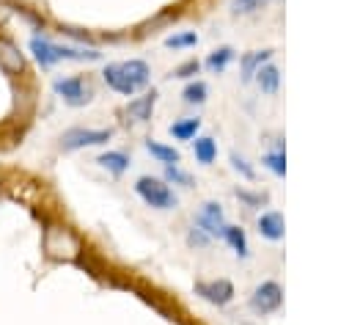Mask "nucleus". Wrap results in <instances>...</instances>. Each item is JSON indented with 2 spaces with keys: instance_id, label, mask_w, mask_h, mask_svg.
<instances>
[{
  "instance_id": "20e7f679",
  "label": "nucleus",
  "mask_w": 352,
  "mask_h": 325,
  "mask_svg": "<svg viewBox=\"0 0 352 325\" xmlns=\"http://www.w3.org/2000/svg\"><path fill=\"white\" fill-rule=\"evenodd\" d=\"M135 193L154 209H173L179 204L176 193L168 187L165 179H157V176H140L135 182Z\"/></svg>"
},
{
  "instance_id": "f257e3e1",
  "label": "nucleus",
  "mask_w": 352,
  "mask_h": 325,
  "mask_svg": "<svg viewBox=\"0 0 352 325\" xmlns=\"http://www.w3.org/2000/svg\"><path fill=\"white\" fill-rule=\"evenodd\" d=\"M102 80H104L107 88H113L116 94L132 96V94H138L140 88L148 85V80H151V69H148V63L140 61V58L116 61V63H107V66L102 69Z\"/></svg>"
},
{
  "instance_id": "b1692460",
  "label": "nucleus",
  "mask_w": 352,
  "mask_h": 325,
  "mask_svg": "<svg viewBox=\"0 0 352 325\" xmlns=\"http://www.w3.org/2000/svg\"><path fill=\"white\" fill-rule=\"evenodd\" d=\"M264 165H267V168H272L278 176H283V174H286V160H283V151H272V154H267V157H264Z\"/></svg>"
},
{
  "instance_id": "6ab92c4d",
  "label": "nucleus",
  "mask_w": 352,
  "mask_h": 325,
  "mask_svg": "<svg viewBox=\"0 0 352 325\" xmlns=\"http://www.w3.org/2000/svg\"><path fill=\"white\" fill-rule=\"evenodd\" d=\"M231 58H234V50H231V47H217V50H212V52H209V58L204 61V66H206L209 72L220 74V72L231 63Z\"/></svg>"
},
{
  "instance_id": "7ed1b4c3",
  "label": "nucleus",
  "mask_w": 352,
  "mask_h": 325,
  "mask_svg": "<svg viewBox=\"0 0 352 325\" xmlns=\"http://www.w3.org/2000/svg\"><path fill=\"white\" fill-rule=\"evenodd\" d=\"M41 248L50 259L58 262H72L80 253V240L66 229V226H47L41 237Z\"/></svg>"
},
{
  "instance_id": "a878e982",
  "label": "nucleus",
  "mask_w": 352,
  "mask_h": 325,
  "mask_svg": "<svg viewBox=\"0 0 352 325\" xmlns=\"http://www.w3.org/2000/svg\"><path fill=\"white\" fill-rule=\"evenodd\" d=\"M231 168H234V171H239L245 179H253V176H256V174H253V168L248 165V160H245V157H239L236 151L231 154Z\"/></svg>"
},
{
  "instance_id": "a211bd4d",
  "label": "nucleus",
  "mask_w": 352,
  "mask_h": 325,
  "mask_svg": "<svg viewBox=\"0 0 352 325\" xmlns=\"http://www.w3.org/2000/svg\"><path fill=\"white\" fill-rule=\"evenodd\" d=\"M220 237L234 248L236 256H248V237H245V231H242L239 226H228V223H226V229H223Z\"/></svg>"
},
{
  "instance_id": "f03ea898",
  "label": "nucleus",
  "mask_w": 352,
  "mask_h": 325,
  "mask_svg": "<svg viewBox=\"0 0 352 325\" xmlns=\"http://www.w3.org/2000/svg\"><path fill=\"white\" fill-rule=\"evenodd\" d=\"M28 52L33 55V61L41 69H50L60 61H99L102 52L96 50H85V47H69V44H55L44 36H30L28 41Z\"/></svg>"
},
{
  "instance_id": "ddd939ff",
  "label": "nucleus",
  "mask_w": 352,
  "mask_h": 325,
  "mask_svg": "<svg viewBox=\"0 0 352 325\" xmlns=\"http://www.w3.org/2000/svg\"><path fill=\"white\" fill-rule=\"evenodd\" d=\"M96 162H99L104 171H110L113 176H121V174L129 168V157H126L124 151H102V154L96 157Z\"/></svg>"
},
{
  "instance_id": "cd10ccee",
  "label": "nucleus",
  "mask_w": 352,
  "mask_h": 325,
  "mask_svg": "<svg viewBox=\"0 0 352 325\" xmlns=\"http://www.w3.org/2000/svg\"><path fill=\"white\" fill-rule=\"evenodd\" d=\"M264 3H270V0H234V6H236V11H242V14H250V11H258Z\"/></svg>"
},
{
  "instance_id": "6e6552de",
  "label": "nucleus",
  "mask_w": 352,
  "mask_h": 325,
  "mask_svg": "<svg viewBox=\"0 0 352 325\" xmlns=\"http://www.w3.org/2000/svg\"><path fill=\"white\" fill-rule=\"evenodd\" d=\"M280 303H283V292H280V286L275 281H264L250 295V308L256 314H272V311L280 308Z\"/></svg>"
},
{
  "instance_id": "4468645a",
  "label": "nucleus",
  "mask_w": 352,
  "mask_h": 325,
  "mask_svg": "<svg viewBox=\"0 0 352 325\" xmlns=\"http://www.w3.org/2000/svg\"><path fill=\"white\" fill-rule=\"evenodd\" d=\"M146 151H148L151 157H157L162 165H179V160H182L179 149L165 146V143H160V140H146Z\"/></svg>"
},
{
  "instance_id": "2eb2a0df",
  "label": "nucleus",
  "mask_w": 352,
  "mask_h": 325,
  "mask_svg": "<svg viewBox=\"0 0 352 325\" xmlns=\"http://www.w3.org/2000/svg\"><path fill=\"white\" fill-rule=\"evenodd\" d=\"M192 151H195V160L201 165H212L217 160V143L212 138H192Z\"/></svg>"
},
{
  "instance_id": "39448f33",
  "label": "nucleus",
  "mask_w": 352,
  "mask_h": 325,
  "mask_svg": "<svg viewBox=\"0 0 352 325\" xmlns=\"http://www.w3.org/2000/svg\"><path fill=\"white\" fill-rule=\"evenodd\" d=\"M52 91H55V96H60L63 105H69V107H82V105H88V102L94 99V88H91V83H88L82 74L58 77V80L52 83Z\"/></svg>"
},
{
  "instance_id": "393cba45",
  "label": "nucleus",
  "mask_w": 352,
  "mask_h": 325,
  "mask_svg": "<svg viewBox=\"0 0 352 325\" xmlns=\"http://www.w3.org/2000/svg\"><path fill=\"white\" fill-rule=\"evenodd\" d=\"M209 240H212V237H209L204 229H198V226H192V229L187 231V242H190V245H195V248H204V245H209Z\"/></svg>"
},
{
  "instance_id": "0eeeda50",
  "label": "nucleus",
  "mask_w": 352,
  "mask_h": 325,
  "mask_svg": "<svg viewBox=\"0 0 352 325\" xmlns=\"http://www.w3.org/2000/svg\"><path fill=\"white\" fill-rule=\"evenodd\" d=\"M0 69L8 74V77H22L28 74V55L22 52V47L8 39V36H0Z\"/></svg>"
},
{
  "instance_id": "423d86ee",
  "label": "nucleus",
  "mask_w": 352,
  "mask_h": 325,
  "mask_svg": "<svg viewBox=\"0 0 352 325\" xmlns=\"http://www.w3.org/2000/svg\"><path fill=\"white\" fill-rule=\"evenodd\" d=\"M113 138V129H94V127H72L60 135V151H80V149H91V146H102Z\"/></svg>"
},
{
  "instance_id": "aec40b11",
  "label": "nucleus",
  "mask_w": 352,
  "mask_h": 325,
  "mask_svg": "<svg viewBox=\"0 0 352 325\" xmlns=\"http://www.w3.org/2000/svg\"><path fill=\"white\" fill-rule=\"evenodd\" d=\"M253 77H256V83H258V88H261L264 94H275L278 85H280V74H278L275 66H261Z\"/></svg>"
},
{
  "instance_id": "f8f14e48",
  "label": "nucleus",
  "mask_w": 352,
  "mask_h": 325,
  "mask_svg": "<svg viewBox=\"0 0 352 325\" xmlns=\"http://www.w3.org/2000/svg\"><path fill=\"white\" fill-rule=\"evenodd\" d=\"M258 234L267 240H280L283 237V215L280 212H264L258 218Z\"/></svg>"
},
{
  "instance_id": "412c9836",
  "label": "nucleus",
  "mask_w": 352,
  "mask_h": 325,
  "mask_svg": "<svg viewBox=\"0 0 352 325\" xmlns=\"http://www.w3.org/2000/svg\"><path fill=\"white\" fill-rule=\"evenodd\" d=\"M206 96H209V88H206L204 80H195V83L184 85V91H182V99H184L187 105H204Z\"/></svg>"
},
{
  "instance_id": "4be33fe9",
  "label": "nucleus",
  "mask_w": 352,
  "mask_h": 325,
  "mask_svg": "<svg viewBox=\"0 0 352 325\" xmlns=\"http://www.w3.org/2000/svg\"><path fill=\"white\" fill-rule=\"evenodd\" d=\"M198 44V33L187 30V33H176V36H168L165 39V47L170 50H182V47H195Z\"/></svg>"
},
{
  "instance_id": "9b49d317",
  "label": "nucleus",
  "mask_w": 352,
  "mask_h": 325,
  "mask_svg": "<svg viewBox=\"0 0 352 325\" xmlns=\"http://www.w3.org/2000/svg\"><path fill=\"white\" fill-rule=\"evenodd\" d=\"M154 105H157V91H146L143 96H138V99H129V105L124 107V116H126L129 121H138V124H143V121H148V118H151V113H154Z\"/></svg>"
},
{
  "instance_id": "9d476101",
  "label": "nucleus",
  "mask_w": 352,
  "mask_h": 325,
  "mask_svg": "<svg viewBox=\"0 0 352 325\" xmlns=\"http://www.w3.org/2000/svg\"><path fill=\"white\" fill-rule=\"evenodd\" d=\"M195 226H198V229H204L209 237H220V234H223V229H226V215H223L220 204L206 201V204L201 207L198 218H195Z\"/></svg>"
},
{
  "instance_id": "1a4fd4ad",
  "label": "nucleus",
  "mask_w": 352,
  "mask_h": 325,
  "mask_svg": "<svg viewBox=\"0 0 352 325\" xmlns=\"http://www.w3.org/2000/svg\"><path fill=\"white\" fill-rule=\"evenodd\" d=\"M195 295H201L212 306H226L234 297V284L228 278H214V281H195Z\"/></svg>"
},
{
  "instance_id": "f3484780",
  "label": "nucleus",
  "mask_w": 352,
  "mask_h": 325,
  "mask_svg": "<svg viewBox=\"0 0 352 325\" xmlns=\"http://www.w3.org/2000/svg\"><path fill=\"white\" fill-rule=\"evenodd\" d=\"M270 50H258V52H250V55H245L242 58V80L248 83V80H253V74L264 66V61H270Z\"/></svg>"
},
{
  "instance_id": "bb28decb",
  "label": "nucleus",
  "mask_w": 352,
  "mask_h": 325,
  "mask_svg": "<svg viewBox=\"0 0 352 325\" xmlns=\"http://www.w3.org/2000/svg\"><path fill=\"white\" fill-rule=\"evenodd\" d=\"M198 69H201V63L192 58V61H187V63H182V66H176V72H173V77H192V74H198Z\"/></svg>"
},
{
  "instance_id": "5701e85b",
  "label": "nucleus",
  "mask_w": 352,
  "mask_h": 325,
  "mask_svg": "<svg viewBox=\"0 0 352 325\" xmlns=\"http://www.w3.org/2000/svg\"><path fill=\"white\" fill-rule=\"evenodd\" d=\"M165 182H173V185H182V187H192V176L184 174L179 165H165Z\"/></svg>"
},
{
  "instance_id": "dca6fc26",
  "label": "nucleus",
  "mask_w": 352,
  "mask_h": 325,
  "mask_svg": "<svg viewBox=\"0 0 352 325\" xmlns=\"http://www.w3.org/2000/svg\"><path fill=\"white\" fill-rule=\"evenodd\" d=\"M198 129H201V118H179L168 127L170 138H176V140H192Z\"/></svg>"
}]
</instances>
